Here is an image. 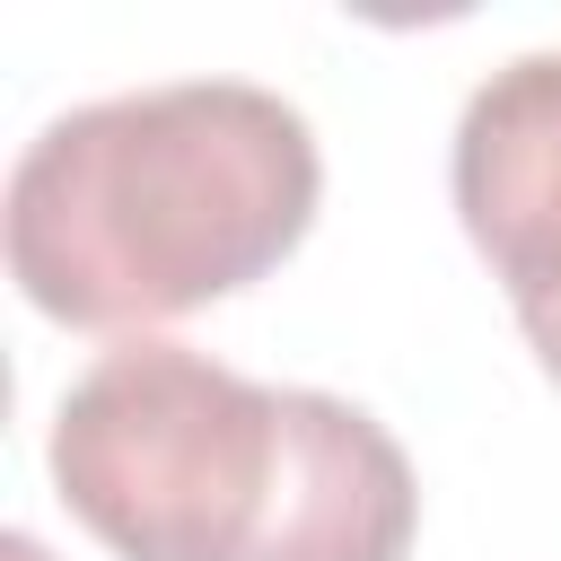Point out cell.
<instances>
[{"mask_svg":"<svg viewBox=\"0 0 561 561\" xmlns=\"http://www.w3.org/2000/svg\"><path fill=\"white\" fill-rule=\"evenodd\" d=\"M324 158L254 79H167L53 114L9 167V280L79 333H140L263 280L316 219Z\"/></svg>","mask_w":561,"mask_h":561,"instance_id":"cell-1","label":"cell"},{"mask_svg":"<svg viewBox=\"0 0 561 561\" xmlns=\"http://www.w3.org/2000/svg\"><path fill=\"white\" fill-rule=\"evenodd\" d=\"M280 473V386L131 333L53 412V482L123 561H245Z\"/></svg>","mask_w":561,"mask_h":561,"instance_id":"cell-2","label":"cell"},{"mask_svg":"<svg viewBox=\"0 0 561 561\" xmlns=\"http://www.w3.org/2000/svg\"><path fill=\"white\" fill-rule=\"evenodd\" d=\"M456 219L561 386V53L500 61L456 123Z\"/></svg>","mask_w":561,"mask_h":561,"instance_id":"cell-3","label":"cell"},{"mask_svg":"<svg viewBox=\"0 0 561 561\" xmlns=\"http://www.w3.org/2000/svg\"><path fill=\"white\" fill-rule=\"evenodd\" d=\"M421 491L386 421L342 394L280 386V473L245 561H403Z\"/></svg>","mask_w":561,"mask_h":561,"instance_id":"cell-4","label":"cell"},{"mask_svg":"<svg viewBox=\"0 0 561 561\" xmlns=\"http://www.w3.org/2000/svg\"><path fill=\"white\" fill-rule=\"evenodd\" d=\"M0 561H53V552H44L35 535H0Z\"/></svg>","mask_w":561,"mask_h":561,"instance_id":"cell-5","label":"cell"}]
</instances>
